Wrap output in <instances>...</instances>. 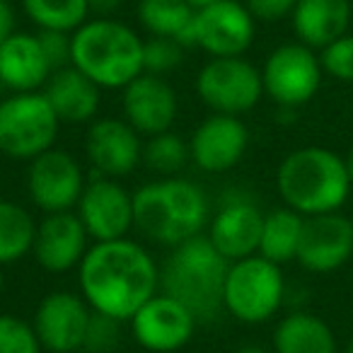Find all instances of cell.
<instances>
[{
	"instance_id": "cell-29",
	"label": "cell",
	"mask_w": 353,
	"mask_h": 353,
	"mask_svg": "<svg viewBox=\"0 0 353 353\" xmlns=\"http://www.w3.org/2000/svg\"><path fill=\"white\" fill-rule=\"evenodd\" d=\"M189 160H192L189 143L174 131L157 133L148 138V143H143V165L155 174L174 176L176 172L184 170Z\"/></svg>"
},
{
	"instance_id": "cell-32",
	"label": "cell",
	"mask_w": 353,
	"mask_h": 353,
	"mask_svg": "<svg viewBox=\"0 0 353 353\" xmlns=\"http://www.w3.org/2000/svg\"><path fill=\"white\" fill-rule=\"evenodd\" d=\"M324 75L339 83H353V34H343L336 41L317 51Z\"/></svg>"
},
{
	"instance_id": "cell-21",
	"label": "cell",
	"mask_w": 353,
	"mask_h": 353,
	"mask_svg": "<svg viewBox=\"0 0 353 353\" xmlns=\"http://www.w3.org/2000/svg\"><path fill=\"white\" fill-rule=\"evenodd\" d=\"M51 75H54V68L41 49L39 34L12 32L0 44V85L10 92L44 90Z\"/></svg>"
},
{
	"instance_id": "cell-28",
	"label": "cell",
	"mask_w": 353,
	"mask_h": 353,
	"mask_svg": "<svg viewBox=\"0 0 353 353\" xmlns=\"http://www.w3.org/2000/svg\"><path fill=\"white\" fill-rule=\"evenodd\" d=\"M22 10L39 30L49 32L73 34L90 20L88 0H22Z\"/></svg>"
},
{
	"instance_id": "cell-3",
	"label": "cell",
	"mask_w": 353,
	"mask_h": 353,
	"mask_svg": "<svg viewBox=\"0 0 353 353\" xmlns=\"http://www.w3.org/2000/svg\"><path fill=\"white\" fill-rule=\"evenodd\" d=\"M351 189L343 155L322 145L290 150L276 170V192L283 206L305 218L341 211Z\"/></svg>"
},
{
	"instance_id": "cell-19",
	"label": "cell",
	"mask_w": 353,
	"mask_h": 353,
	"mask_svg": "<svg viewBox=\"0 0 353 353\" xmlns=\"http://www.w3.org/2000/svg\"><path fill=\"white\" fill-rule=\"evenodd\" d=\"M179 99L170 83L162 75L141 73L133 83L123 88L121 112L123 119L136 128L141 136H157L172 131L176 119Z\"/></svg>"
},
{
	"instance_id": "cell-4",
	"label": "cell",
	"mask_w": 353,
	"mask_h": 353,
	"mask_svg": "<svg viewBox=\"0 0 353 353\" xmlns=\"http://www.w3.org/2000/svg\"><path fill=\"white\" fill-rule=\"evenodd\" d=\"M230 261L206 235L172 247L160 269V290L187 305L196 319H213L223 310V288Z\"/></svg>"
},
{
	"instance_id": "cell-18",
	"label": "cell",
	"mask_w": 353,
	"mask_h": 353,
	"mask_svg": "<svg viewBox=\"0 0 353 353\" xmlns=\"http://www.w3.org/2000/svg\"><path fill=\"white\" fill-rule=\"evenodd\" d=\"M353 256V221L341 211L305 218L298 259L312 274H332Z\"/></svg>"
},
{
	"instance_id": "cell-13",
	"label": "cell",
	"mask_w": 353,
	"mask_h": 353,
	"mask_svg": "<svg viewBox=\"0 0 353 353\" xmlns=\"http://www.w3.org/2000/svg\"><path fill=\"white\" fill-rule=\"evenodd\" d=\"M194 46L211 59L245 56L256 34V20L240 0H221L194 12Z\"/></svg>"
},
{
	"instance_id": "cell-6",
	"label": "cell",
	"mask_w": 353,
	"mask_h": 353,
	"mask_svg": "<svg viewBox=\"0 0 353 353\" xmlns=\"http://www.w3.org/2000/svg\"><path fill=\"white\" fill-rule=\"evenodd\" d=\"M285 279L279 264L252 254L232 261L223 288V310L245 324H261L281 310Z\"/></svg>"
},
{
	"instance_id": "cell-25",
	"label": "cell",
	"mask_w": 353,
	"mask_h": 353,
	"mask_svg": "<svg viewBox=\"0 0 353 353\" xmlns=\"http://www.w3.org/2000/svg\"><path fill=\"white\" fill-rule=\"evenodd\" d=\"M305 216L288 206L274 208L264 216V230H261L259 252L264 259L274 264H288L298 259L300 240H303Z\"/></svg>"
},
{
	"instance_id": "cell-7",
	"label": "cell",
	"mask_w": 353,
	"mask_h": 353,
	"mask_svg": "<svg viewBox=\"0 0 353 353\" xmlns=\"http://www.w3.org/2000/svg\"><path fill=\"white\" fill-rule=\"evenodd\" d=\"M61 119L44 90L12 92L0 102V152L12 160H34L54 148Z\"/></svg>"
},
{
	"instance_id": "cell-41",
	"label": "cell",
	"mask_w": 353,
	"mask_h": 353,
	"mask_svg": "<svg viewBox=\"0 0 353 353\" xmlns=\"http://www.w3.org/2000/svg\"><path fill=\"white\" fill-rule=\"evenodd\" d=\"M3 285H6V276H3V266H0V293H3Z\"/></svg>"
},
{
	"instance_id": "cell-8",
	"label": "cell",
	"mask_w": 353,
	"mask_h": 353,
	"mask_svg": "<svg viewBox=\"0 0 353 353\" xmlns=\"http://www.w3.org/2000/svg\"><path fill=\"white\" fill-rule=\"evenodd\" d=\"M264 94L281 109H298L319 92L324 70L314 49L300 41L279 44L261 65Z\"/></svg>"
},
{
	"instance_id": "cell-14",
	"label": "cell",
	"mask_w": 353,
	"mask_h": 353,
	"mask_svg": "<svg viewBox=\"0 0 353 353\" xmlns=\"http://www.w3.org/2000/svg\"><path fill=\"white\" fill-rule=\"evenodd\" d=\"M128 322H131V332L136 341L145 351L174 353L192 341L199 319L194 317V312L187 305L157 290L145 305L138 307V312Z\"/></svg>"
},
{
	"instance_id": "cell-2",
	"label": "cell",
	"mask_w": 353,
	"mask_h": 353,
	"mask_svg": "<svg viewBox=\"0 0 353 353\" xmlns=\"http://www.w3.org/2000/svg\"><path fill=\"white\" fill-rule=\"evenodd\" d=\"M136 230L162 247H176L201 235L211 221L208 194L192 179L162 176L133 194Z\"/></svg>"
},
{
	"instance_id": "cell-5",
	"label": "cell",
	"mask_w": 353,
	"mask_h": 353,
	"mask_svg": "<svg viewBox=\"0 0 353 353\" xmlns=\"http://www.w3.org/2000/svg\"><path fill=\"white\" fill-rule=\"evenodd\" d=\"M73 65L102 90H123L143 73V39L123 22L94 17L73 32Z\"/></svg>"
},
{
	"instance_id": "cell-34",
	"label": "cell",
	"mask_w": 353,
	"mask_h": 353,
	"mask_svg": "<svg viewBox=\"0 0 353 353\" xmlns=\"http://www.w3.org/2000/svg\"><path fill=\"white\" fill-rule=\"evenodd\" d=\"M39 41L41 49H44L46 59H49L51 68L61 70L73 65V34L68 32H49V30H39Z\"/></svg>"
},
{
	"instance_id": "cell-33",
	"label": "cell",
	"mask_w": 353,
	"mask_h": 353,
	"mask_svg": "<svg viewBox=\"0 0 353 353\" xmlns=\"http://www.w3.org/2000/svg\"><path fill=\"white\" fill-rule=\"evenodd\" d=\"M121 341V322L114 317H107L102 312H94L90 317L88 332H85L83 351L88 353H112Z\"/></svg>"
},
{
	"instance_id": "cell-37",
	"label": "cell",
	"mask_w": 353,
	"mask_h": 353,
	"mask_svg": "<svg viewBox=\"0 0 353 353\" xmlns=\"http://www.w3.org/2000/svg\"><path fill=\"white\" fill-rule=\"evenodd\" d=\"M90 3V15H97V17H109L112 12H117L119 8L123 6V0H88Z\"/></svg>"
},
{
	"instance_id": "cell-16",
	"label": "cell",
	"mask_w": 353,
	"mask_h": 353,
	"mask_svg": "<svg viewBox=\"0 0 353 353\" xmlns=\"http://www.w3.org/2000/svg\"><path fill=\"white\" fill-rule=\"evenodd\" d=\"M250 148V128L240 117L211 114L192 133L189 152L199 170L223 174L240 165Z\"/></svg>"
},
{
	"instance_id": "cell-43",
	"label": "cell",
	"mask_w": 353,
	"mask_h": 353,
	"mask_svg": "<svg viewBox=\"0 0 353 353\" xmlns=\"http://www.w3.org/2000/svg\"><path fill=\"white\" fill-rule=\"evenodd\" d=\"M351 6H353V0H351Z\"/></svg>"
},
{
	"instance_id": "cell-42",
	"label": "cell",
	"mask_w": 353,
	"mask_h": 353,
	"mask_svg": "<svg viewBox=\"0 0 353 353\" xmlns=\"http://www.w3.org/2000/svg\"><path fill=\"white\" fill-rule=\"evenodd\" d=\"M346 353H353V336L348 339V346H346Z\"/></svg>"
},
{
	"instance_id": "cell-1",
	"label": "cell",
	"mask_w": 353,
	"mask_h": 353,
	"mask_svg": "<svg viewBox=\"0 0 353 353\" xmlns=\"http://www.w3.org/2000/svg\"><path fill=\"white\" fill-rule=\"evenodd\" d=\"M80 295L107 317L128 322L160 290V269L152 254L131 237L94 242L78 266Z\"/></svg>"
},
{
	"instance_id": "cell-27",
	"label": "cell",
	"mask_w": 353,
	"mask_h": 353,
	"mask_svg": "<svg viewBox=\"0 0 353 353\" xmlns=\"http://www.w3.org/2000/svg\"><path fill=\"white\" fill-rule=\"evenodd\" d=\"M37 225L30 211L15 201H0V266L20 261L34 250Z\"/></svg>"
},
{
	"instance_id": "cell-38",
	"label": "cell",
	"mask_w": 353,
	"mask_h": 353,
	"mask_svg": "<svg viewBox=\"0 0 353 353\" xmlns=\"http://www.w3.org/2000/svg\"><path fill=\"white\" fill-rule=\"evenodd\" d=\"M189 6H192V10L196 12V10H203V8H208V6H216V3H221V0H187Z\"/></svg>"
},
{
	"instance_id": "cell-12",
	"label": "cell",
	"mask_w": 353,
	"mask_h": 353,
	"mask_svg": "<svg viewBox=\"0 0 353 353\" xmlns=\"http://www.w3.org/2000/svg\"><path fill=\"white\" fill-rule=\"evenodd\" d=\"M75 213L94 242L121 240L136 228L133 194L112 176L97 174L94 179H90L75 206Z\"/></svg>"
},
{
	"instance_id": "cell-44",
	"label": "cell",
	"mask_w": 353,
	"mask_h": 353,
	"mask_svg": "<svg viewBox=\"0 0 353 353\" xmlns=\"http://www.w3.org/2000/svg\"><path fill=\"white\" fill-rule=\"evenodd\" d=\"M46 353H51V351H46Z\"/></svg>"
},
{
	"instance_id": "cell-15",
	"label": "cell",
	"mask_w": 353,
	"mask_h": 353,
	"mask_svg": "<svg viewBox=\"0 0 353 353\" xmlns=\"http://www.w3.org/2000/svg\"><path fill=\"white\" fill-rule=\"evenodd\" d=\"M90 317H92V307L85 303L83 295L70 290H54L37 305L32 327L44 351L75 353L83 348Z\"/></svg>"
},
{
	"instance_id": "cell-10",
	"label": "cell",
	"mask_w": 353,
	"mask_h": 353,
	"mask_svg": "<svg viewBox=\"0 0 353 353\" xmlns=\"http://www.w3.org/2000/svg\"><path fill=\"white\" fill-rule=\"evenodd\" d=\"M85 174L80 162L63 148H49L30 162L27 194L44 213H63L78 206L85 192Z\"/></svg>"
},
{
	"instance_id": "cell-9",
	"label": "cell",
	"mask_w": 353,
	"mask_h": 353,
	"mask_svg": "<svg viewBox=\"0 0 353 353\" xmlns=\"http://www.w3.org/2000/svg\"><path fill=\"white\" fill-rule=\"evenodd\" d=\"M196 94L213 114L242 117L264 97L261 70L245 56L211 59L196 75Z\"/></svg>"
},
{
	"instance_id": "cell-30",
	"label": "cell",
	"mask_w": 353,
	"mask_h": 353,
	"mask_svg": "<svg viewBox=\"0 0 353 353\" xmlns=\"http://www.w3.org/2000/svg\"><path fill=\"white\" fill-rule=\"evenodd\" d=\"M184 46L170 37H148L143 41V73L165 75L184 63Z\"/></svg>"
},
{
	"instance_id": "cell-35",
	"label": "cell",
	"mask_w": 353,
	"mask_h": 353,
	"mask_svg": "<svg viewBox=\"0 0 353 353\" xmlns=\"http://www.w3.org/2000/svg\"><path fill=\"white\" fill-rule=\"evenodd\" d=\"M298 0H245L247 10L254 20L261 22H279L283 17H290Z\"/></svg>"
},
{
	"instance_id": "cell-31",
	"label": "cell",
	"mask_w": 353,
	"mask_h": 353,
	"mask_svg": "<svg viewBox=\"0 0 353 353\" xmlns=\"http://www.w3.org/2000/svg\"><path fill=\"white\" fill-rule=\"evenodd\" d=\"M0 353H44V346L32 322L15 314H0Z\"/></svg>"
},
{
	"instance_id": "cell-20",
	"label": "cell",
	"mask_w": 353,
	"mask_h": 353,
	"mask_svg": "<svg viewBox=\"0 0 353 353\" xmlns=\"http://www.w3.org/2000/svg\"><path fill=\"white\" fill-rule=\"evenodd\" d=\"M88 230L75 211L46 213L37 225V240L32 254L49 274H65L80 266L88 247Z\"/></svg>"
},
{
	"instance_id": "cell-17",
	"label": "cell",
	"mask_w": 353,
	"mask_h": 353,
	"mask_svg": "<svg viewBox=\"0 0 353 353\" xmlns=\"http://www.w3.org/2000/svg\"><path fill=\"white\" fill-rule=\"evenodd\" d=\"M85 155L97 174L112 179L126 176L143 162L141 133L126 119H97L85 136Z\"/></svg>"
},
{
	"instance_id": "cell-40",
	"label": "cell",
	"mask_w": 353,
	"mask_h": 353,
	"mask_svg": "<svg viewBox=\"0 0 353 353\" xmlns=\"http://www.w3.org/2000/svg\"><path fill=\"white\" fill-rule=\"evenodd\" d=\"M237 353H266L261 346H245V348H240Z\"/></svg>"
},
{
	"instance_id": "cell-36",
	"label": "cell",
	"mask_w": 353,
	"mask_h": 353,
	"mask_svg": "<svg viewBox=\"0 0 353 353\" xmlns=\"http://www.w3.org/2000/svg\"><path fill=\"white\" fill-rule=\"evenodd\" d=\"M15 32V10L10 0H0V44Z\"/></svg>"
},
{
	"instance_id": "cell-11",
	"label": "cell",
	"mask_w": 353,
	"mask_h": 353,
	"mask_svg": "<svg viewBox=\"0 0 353 353\" xmlns=\"http://www.w3.org/2000/svg\"><path fill=\"white\" fill-rule=\"evenodd\" d=\"M264 216L259 203L247 192H225L208 221V240L228 261H240L259 252Z\"/></svg>"
},
{
	"instance_id": "cell-26",
	"label": "cell",
	"mask_w": 353,
	"mask_h": 353,
	"mask_svg": "<svg viewBox=\"0 0 353 353\" xmlns=\"http://www.w3.org/2000/svg\"><path fill=\"white\" fill-rule=\"evenodd\" d=\"M138 20L150 37H170L184 49L194 46V10L187 0H141Z\"/></svg>"
},
{
	"instance_id": "cell-22",
	"label": "cell",
	"mask_w": 353,
	"mask_h": 353,
	"mask_svg": "<svg viewBox=\"0 0 353 353\" xmlns=\"http://www.w3.org/2000/svg\"><path fill=\"white\" fill-rule=\"evenodd\" d=\"M351 17V0H298L290 22L300 44L322 51L339 37L348 34Z\"/></svg>"
},
{
	"instance_id": "cell-39",
	"label": "cell",
	"mask_w": 353,
	"mask_h": 353,
	"mask_svg": "<svg viewBox=\"0 0 353 353\" xmlns=\"http://www.w3.org/2000/svg\"><path fill=\"white\" fill-rule=\"evenodd\" d=\"M343 162H346L348 179H351V184H353V145L348 148V152H346V155H343Z\"/></svg>"
},
{
	"instance_id": "cell-23",
	"label": "cell",
	"mask_w": 353,
	"mask_h": 353,
	"mask_svg": "<svg viewBox=\"0 0 353 353\" xmlns=\"http://www.w3.org/2000/svg\"><path fill=\"white\" fill-rule=\"evenodd\" d=\"M44 94L61 123L92 121L102 102V88L94 85L85 73H80L75 65L56 70L44 85Z\"/></svg>"
},
{
	"instance_id": "cell-24",
	"label": "cell",
	"mask_w": 353,
	"mask_h": 353,
	"mask_svg": "<svg viewBox=\"0 0 353 353\" xmlns=\"http://www.w3.org/2000/svg\"><path fill=\"white\" fill-rule=\"evenodd\" d=\"M274 353H336V336L322 317L293 310L276 324Z\"/></svg>"
}]
</instances>
